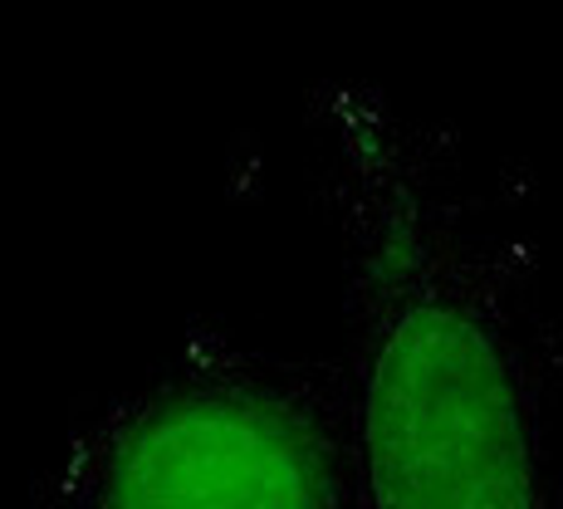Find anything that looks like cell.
I'll return each mask as SVG.
<instances>
[{
    "mask_svg": "<svg viewBox=\"0 0 563 509\" xmlns=\"http://www.w3.org/2000/svg\"><path fill=\"white\" fill-rule=\"evenodd\" d=\"M363 509H554L549 333L451 137L367 79L313 93Z\"/></svg>",
    "mask_w": 563,
    "mask_h": 509,
    "instance_id": "1",
    "label": "cell"
},
{
    "mask_svg": "<svg viewBox=\"0 0 563 509\" xmlns=\"http://www.w3.org/2000/svg\"><path fill=\"white\" fill-rule=\"evenodd\" d=\"M45 509H363L343 363L201 333L69 431Z\"/></svg>",
    "mask_w": 563,
    "mask_h": 509,
    "instance_id": "2",
    "label": "cell"
}]
</instances>
